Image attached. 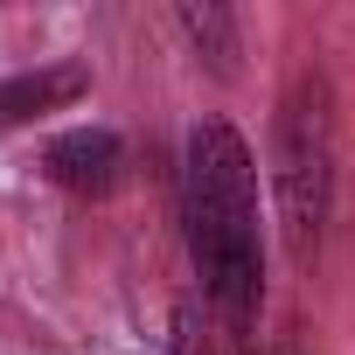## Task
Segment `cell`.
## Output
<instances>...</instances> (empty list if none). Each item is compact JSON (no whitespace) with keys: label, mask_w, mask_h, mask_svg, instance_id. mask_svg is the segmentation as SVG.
<instances>
[{"label":"cell","mask_w":355,"mask_h":355,"mask_svg":"<svg viewBox=\"0 0 355 355\" xmlns=\"http://www.w3.org/2000/svg\"><path fill=\"white\" fill-rule=\"evenodd\" d=\"M272 196L293 265H313L334 209V91L320 70H300L272 112Z\"/></svg>","instance_id":"7a4b0ae2"},{"label":"cell","mask_w":355,"mask_h":355,"mask_svg":"<svg viewBox=\"0 0 355 355\" xmlns=\"http://www.w3.org/2000/svg\"><path fill=\"white\" fill-rule=\"evenodd\" d=\"M167 355H216V341H209V327H202L196 306H174V341H167Z\"/></svg>","instance_id":"8992f818"},{"label":"cell","mask_w":355,"mask_h":355,"mask_svg":"<svg viewBox=\"0 0 355 355\" xmlns=\"http://www.w3.org/2000/svg\"><path fill=\"white\" fill-rule=\"evenodd\" d=\"M174 21H182V35L196 42V56H209V70H216V77H237L244 42H237V15H230V8H216V0H189Z\"/></svg>","instance_id":"5b68a950"},{"label":"cell","mask_w":355,"mask_h":355,"mask_svg":"<svg viewBox=\"0 0 355 355\" xmlns=\"http://www.w3.org/2000/svg\"><path fill=\"white\" fill-rule=\"evenodd\" d=\"M91 91V70L84 63H49V70H28V77H8L0 84V125H28L42 112H63Z\"/></svg>","instance_id":"277c9868"},{"label":"cell","mask_w":355,"mask_h":355,"mask_svg":"<svg viewBox=\"0 0 355 355\" xmlns=\"http://www.w3.org/2000/svg\"><path fill=\"white\" fill-rule=\"evenodd\" d=\"M42 167H49V182L70 189V196H112L125 182V146L105 125H77V132H56L49 139Z\"/></svg>","instance_id":"3957f363"},{"label":"cell","mask_w":355,"mask_h":355,"mask_svg":"<svg viewBox=\"0 0 355 355\" xmlns=\"http://www.w3.org/2000/svg\"><path fill=\"white\" fill-rule=\"evenodd\" d=\"M182 216H189V251L202 265L209 300L244 327L265 293V258H258V167L230 119H196L189 132Z\"/></svg>","instance_id":"6da1fadb"}]
</instances>
